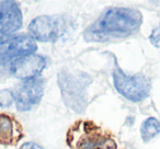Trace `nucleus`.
Wrapping results in <instances>:
<instances>
[{
  "label": "nucleus",
  "instance_id": "obj_10",
  "mask_svg": "<svg viewBox=\"0 0 160 149\" xmlns=\"http://www.w3.org/2000/svg\"><path fill=\"white\" fill-rule=\"evenodd\" d=\"M22 125L6 113H0V145L14 146L23 138Z\"/></svg>",
  "mask_w": 160,
  "mask_h": 149
},
{
  "label": "nucleus",
  "instance_id": "obj_1",
  "mask_svg": "<svg viewBox=\"0 0 160 149\" xmlns=\"http://www.w3.org/2000/svg\"><path fill=\"white\" fill-rule=\"evenodd\" d=\"M142 23L138 10L127 7H112L86 29L83 37L87 42H107L135 34Z\"/></svg>",
  "mask_w": 160,
  "mask_h": 149
},
{
  "label": "nucleus",
  "instance_id": "obj_4",
  "mask_svg": "<svg viewBox=\"0 0 160 149\" xmlns=\"http://www.w3.org/2000/svg\"><path fill=\"white\" fill-rule=\"evenodd\" d=\"M113 82L118 93L132 102L145 100L151 90L150 80L145 75H126L120 67L113 71Z\"/></svg>",
  "mask_w": 160,
  "mask_h": 149
},
{
  "label": "nucleus",
  "instance_id": "obj_2",
  "mask_svg": "<svg viewBox=\"0 0 160 149\" xmlns=\"http://www.w3.org/2000/svg\"><path fill=\"white\" fill-rule=\"evenodd\" d=\"M70 149H118L115 139L108 131L92 121H77L66 134Z\"/></svg>",
  "mask_w": 160,
  "mask_h": 149
},
{
  "label": "nucleus",
  "instance_id": "obj_12",
  "mask_svg": "<svg viewBox=\"0 0 160 149\" xmlns=\"http://www.w3.org/2000/svg\"><path fill=\"white\" fill-rule=\"evenodd\" d=\"M14 102V93L9 89L0 90V107L8 109Z\"/></svg>",
  "mask_w": 160,
  "mask_h": 149
},
{
  "label": "nucleus",
  "instance_id": "obj_5",
  "mask_svg": "<svg viewBox=\"0 0 160 149\" xmlns=\"http://www.w3.org/2000/svg\"><path fill=\"white\" fill-rule=\"evenodd\" d=\"M29 35L38 42H55L65 32V22L60 17L38 16L28 27Z\"/></svg>",
  "mask_w": 160,
  "mask_h": 149
},
{
  "label": "nucleus",
  "instance_id": "obj_13",
  "mask_svg": "<svg viewBox=\"0 0 160 149\" xmlns=\"http://www.w3.org/2000/svg\"><path fill=\"white\" fill-rule=\"evenodd\" d=\"M149 40H150V43L153 46L160 48V25L153 29V31L151 32L150 36H149Z\"/></svg>",
  "mask_w": 160,
  "mask_h": 149
},
{
  "label": "nucleus",
  "instance_id": "obj_11",
  "mask_svg": "<svg viewBox=\"0 0 160 149\" xmlns=\"http://www.w3.org/2000/svg\"><path fill=\"white\" fill-rule=\"evenodd\" d=\"M158 134H160V122L157 118L149 117L142 124L140 135L145 142H148Z\"/></svg>",
  "mask_w": 160,
  "mask_h": 149
},
{
  "label": "nucleus",
  "instance_id": "obj_9",
  "mask_svg": "<svg viewBox=\"0 0 160 149\" xmlns=\"http://www.w3.org/2000/svg\"><path fill=\"white\" fill-rule=\"evenodd\" d=\"M46 67V58L38 54L22 56L9 65V71L12 76L20 80H30L38 77Z\"/></svg>",
  "mask_w": 160,
  "mask_h": 149
},
{
  "label": "nucleus",
  "instance_id": "obj_6",
  "mask_svg": "<svg viewBox=\"0 0 160 149\" xmlns=\"http://www.w3.org/2000/svg\"><path fill=\"white\" fill-rule=\"evenodd\" d=\"M38 49L36 42L27 34L14 35L0 43V67L10 65L17 58L35 54Z\"/></svg>",
  "mask_w": 160,
  "mask_h": 149
},
{
  "label": "nucleus",
  "instance_id": "obj_3",
  "mask_svg": "<svg viewBox=\"0 0 160 149\" xmlns=\"http://www.w3.org/2000/svg\"><path fill=\"white\" fill-rule=\"evenodd\" d=\"M58 87L64 103L72 111L81 113L88 105L87 90L91 85V77L82 71L62 70L57 77Z\"/></svg>",
  "mask_w": 160,
  "mask_h": 149
},
{
  "label": "nucleus",
  "instance_id": "obj_8",
  "mask_svg": "<svg viewBox=\"0 0 160 149\" xmlns=\"http://www.w3.org/2000/svg\"><path fill=\"white\" fill-rule=\"evenodd\" d=\"M13 93L17 110L20 112L31 111L42 100L44 94V81L38 77L25 80L19 85Z\"/></svg>",
  "mask_w": 160,
  "mask_h": 149
},
{
  "label": "nucleus",
  "instance_id": "obj_7",
  "mask_svg": "<svg viewBox=\"0 0 160 149\" xmlns=\"http://www.w3.org/2000/svg\"><path fill=\"white\" fill-rule=\"evenodd\" d=\"M20 6L13 0H0V43L11 38L22 27Z\"/></svg>",
  "mask_w": 160,
  "mask_h": 149
},
{
  "label": "nucleus",
  "instance_id": "obj_14",
  "mask_svg": "<svg viewBox=\"0 0 160 149\" xmlns=\"http://www.w3.org/2000/svg\"><path fill=\"white\" fill-rule=\"evenodd\" d=\"M19 149H44L41 145L36 144L34 142H27L24 144H22Z\"/></svg>",
  "mask_w": 160,
  "mask_h": 149
}]
</instances>
